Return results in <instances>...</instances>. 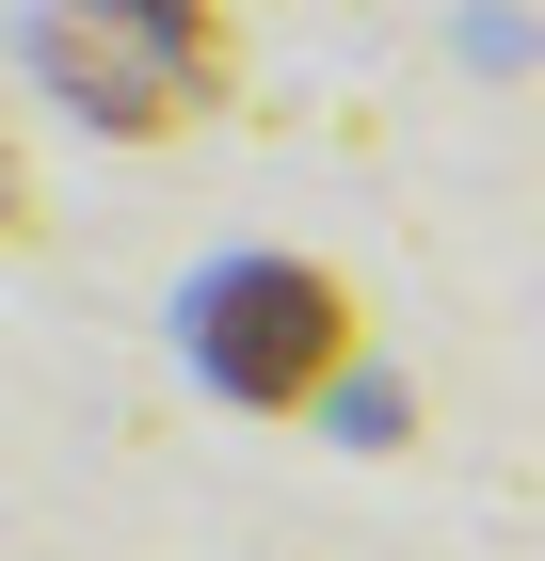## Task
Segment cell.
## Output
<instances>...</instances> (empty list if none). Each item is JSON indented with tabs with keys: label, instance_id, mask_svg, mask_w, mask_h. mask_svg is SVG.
<instances>
[{
	"label": "cell",
	"instance_id": "6da1fadb",
	"mask_svg": "<svg viewBox=\"0 0 545 561\" xmlns=\"http://www.w3.org/2000/svg\"><path fill=\"white\" fill-rule=\"evenodd\" d=\"M48 81L81 96L96 129H128V145H161V129H193L225 96V65H241V33H225V0H48Z\"/></svg>",
	"mask_w": 545,
	"mask_h": 561
},
{
	"label": "cell",
	"instance_id": "7a4b0ae2",
	"mask_svg": "<svg viewBox=\"0 0 545 561\" xmlns=\"http://www.w3.org/2000/svg\"><path fill=\"white\" fill-rule=\"evenodd\" d=\"M193 353H209V386H241V401L289 417V401H321L337 369H353V305L305 257H241V273L193 289Z\"/></svg>",
	"mask_w": 545,
	"mask_h": 561
},
{
	"label": "cell",
	"instance_id": "3957f363",
	"mask_svg": "<svg viewBox=\"0 0 545 561\" xmlns=\"http://www.w3.org/2000/svg\"><path fill=\"white\" fill-rule=\"evenodd\" d=\"M33 225V161H16V129H0V241Z\"/></svg>",
	"mask_w": 545,
	"mask_h": 561
}]
</instances>
